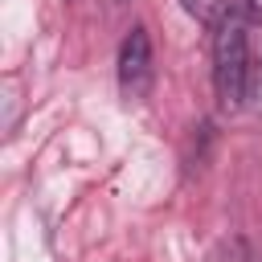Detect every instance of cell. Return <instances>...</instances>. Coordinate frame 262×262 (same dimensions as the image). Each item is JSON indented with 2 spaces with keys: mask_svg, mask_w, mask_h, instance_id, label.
Segmentation results:
<instances>
[{
  "mask_svg": "<svg viewBox=\"0 0 262 262\" xmlns=\"http://www.w3.org/2000/svg\"><path fill=\"white\" fill-rule=\"evenodd\" d=\"M242 8L250 16V25H262V0H242Z\"/></svg>",
  "mask_w": 262,
  "mask_h": 262,
  "instance_id": "5b68a950",
  "label": "cell"
},
{
  "mask_svg": "<svg viewBox=\"0 0 262 262\" xmlns=\"http://www.w3.org/2000/svg\"><path fill=\"white\" fill-rule=\"evenodd\" d=\"M250 98H254V111L262 115V66H258V74L250 78Z\"/></svg>",
  "mask_w": 262,
  "mask_h": 262,
  "instance_id": "277c9868",
  "label": "cell"
},
{
  "mask_svg": "<svg viewBox=\"0 0 262 262\" xmlns=\"http://www.w3.org/2000/svg\"><path fill=\"white\" fill-rule=\"evenodd\" d=\"M115 70H119V90H123V98H131V102L147 98L156 70H151V37H147L143 25H135V29L123 37L119 57H115Z\"/></svg>",
  "mask_w": 262,
  "mask_h": 262,
  "instance_id": "7a4b0ae2",
  "label": "cell"
},
{
  "mask_svg": "<svg viewBox=\"0 0 262 262\" xmlns=\"http://www.w3.org/2000/svg\"><path fill=\"white\" fill-rule=\"evenodd\" d=\"M250 16L246 8L229 4L217 16L213 29V90L221 111H237L250 98V33H246Z\"/></svg>",
  "mask_w": 262,
  "mask_h": 262,
  "instance_id": "6da1fadb",
  "label": "cell"
},
{
  "mask_svg": "<svg viewBox=\"0 0 262 262\" xmlns=\"http://www.w3.org/2000/svg\"><path fill=\"white\" fill-rule=\"evenodd\" d=\"M180 8H184L188 16H209V8H213V0H180Z\"/></svg>",
  "mask_w": 262,
  "mask_h": 262,
  "instance_id": "3957f363",
  "label": "cell"
}]
</instances>
